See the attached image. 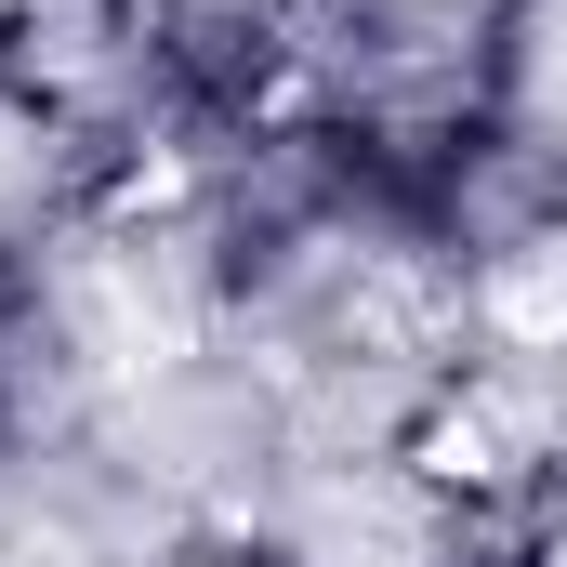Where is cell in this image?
<instances>
[{
	"label": "cell",
	"mask_w": 567,
	"mask_h": 567,
	"mask_svg": "<svg viewBox=\"0 0 567 567\" xmlns=\"http://www.w3.org/2000/svg\"><path fill=\"white\" fill-rule=\"evenodd\" d=\"M542 567H567V515H555V542H542Z\"/></svg>",
	"instance_id": "obj_1"
},
{
	"label": "cell",
	"mask_w": 567,
	"mask_h": 567,
	"mask_svg": "<svg viewBox=\"0 0 567 567\" xmlns=\"http://www.w3.org/2000/svg\"><path fill=\"white\" fill-rule=\"evenodd\" d=\"M0 13H13V0H0Z\"/></svg>",
	"instance_id": "obj_2"
}]
</instances>
